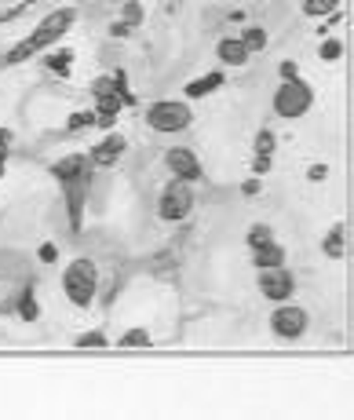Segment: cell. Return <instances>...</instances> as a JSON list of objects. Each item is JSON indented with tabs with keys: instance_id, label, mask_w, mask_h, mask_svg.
<instances>
[{
	"instance_id": "1",
	"label": "cell",
	"mask_w": 354,
	"mask_h": 420,
	"mask_svg": "<svg viewBox=\"0 0 354 420\" xmlns=\"http://www.w3.org/2000/svg\"><path fill=\"white\" fill-rule=\"evenodd\" d=\"M73 18H77V11L73 8H55L44 23H40L23 44H15L11 52H8V62H23V59H30L33 52H48L55 40H62L70 33V26H73Z\"/></svg>"
},
{
	"instance_id": "2",
	"label": "cell",
	"mask_w": 354,
	"mask_h": 420,
	"mask_svg": "<svg viewBox=\"0 0 354 420\" xmlns=\"http://www.w3.org/2000/svg\"><path fill=\"white\" fill-rule=\"evenodd\" d=\"M315 107V88L296 73V77H281V88L274 92V114L278 117H303Z\"/></svg>"
},
{
	"instance_id": "3",
	"label": "cell",
	"mask_w": 354,
	"mask_h": 420,
	"mask_svg": "<svg viewBox=\"0 0 354 420\" xmlns=\"http://www.w3.org/2000/svg\"><path fill=\"white\" fill-rule=\"evenodd\" d=\"M95 285H99V270L92 260H73L62 275V289H66V300L73 307H88L95 300Z\"/></svg>"
},
{
	"instance_id": "4",
	"label": "cell",
	"mask_w": 354,
	"mask_h": 420,
	"mask_svg": "<svg viewBox=\"0 0 354 420\" xmlns=\"http://www.w3.org/2000/svg\"><path fill=\"white\" fill-rule=\"evenodd\" d=\"M147 124L154 132H164V136H176V132H186L194 124V110L179 99H161L147 110Z\"/></svg>"
},
{
	"instance_id": "5",
	"label": "cell",
	"mask_w": 354,
	"mask_h": 420,
	"mask_svg": "<svg viewBox=\"0 0 354 420\" xmlns=\"http://www.w3.org/2000/svg\"><path fill=\"white\" fill-rule=\"evenodd\" d=\"M194 212V186L186 179H172L169 186L161 191V201H157V216L164 223H179Z\"/></svg>"
},
{
	"instance_id": "6",
	"label": "cell",
	"mask_w": 354,
	"mask_h": 420,
	"mask_svg": "<svg viewBox=\"0 0 354 420\" xmlns=\"http://www.w3.org/2000/svg\"><path fill=\"white\" fill-rule=\"evenodd\" d=\"M270 329H274V336H281V340H300L307 332V311L281 300L274 307V314H270Z\"/></svg>"
},
{
	"instance_id": "7",
	"label": "cell",
	"mask_w": 354,
	"mask_h": 420,
	"mask_svg": "<svg viewBox=\"0 0 354 420\" xmlns=\"http://www.w3.org/2000/svg\"><path fill=\"white\" fill-rule=\"evenodd\" d=\"M293 275H288L285 267H267L263 275H260V292L267 300H274V304H281V300H288L293 296Z\"/></svg>"
},
{
	"instance_id": "8",
	"label": "cell",
	"mask_w": 354,
	"mask_h": 420,
	"mask_svg": "<svg viewBox=\"0 0 354 420\" xmlns=\"http://www.w3.org/2000/svg\"><path fill=\"white\" fill-rule=\"evenodd\" d=\"M164 164L172 168L176 179H186V183L201 179V161H197L194 150H186V146H172V150L164 154Z\"/></svg>"
},
{
	"instance_id": "9",
	"label": "cell",
	"mask_w": 354,
	"mask_h": 420,
	"mask_svg": "<svg viewBox=\"0 0 354 420\" xmlns=\"http://www.w3.org/2000/svg\"><path fill=\"white\" fill-rule=\"evenodd\" d=\"M51 176H55L59 183H70V179H88V176H92V161H88V154H66L62 161H55V164H51Z\"/></svg>"
},
{
	"instance_id": "10",
	"label": "cell",
	"mask_w": 354,
	"mask_h": 420,
	"mask_svg": "<svg viewBox=\"0 0 354 420\" xmlns=\"http://www.w3.org/2000/svg\"><path fill=\"white\" fill-rule=\"evenodd\" d=\"M124 146H128V139L114 132V136H106V139H102L95 150L88 154V161H92L95 168H110V164H117V157L124 154Z\"/></svg>"
},
{
	"instance_id": "11",
	"label": "cell",
	"mask_w": 354,
	"mask_h": 420,
	"mask_svg": "<svg viewBox=\"0 0 354 420\" xmlns=\"http://www.w3.org/2000/svg\"><path fill=\"white\" fill-rule=\"evenodd\" d=\"M248 248H252V263H256L260 270H267V267H285V248H281L274 238L256 241V245H248Z\"/></svg>"
},
{
	"instance_id": "12",
	"label": "cell",
	"mask_w": 354,
	"mask_h": 420,
	"mask_svg": "<svg viewBox=\"0 0 354 420\" xmlns=\"http://www.w3.org/2000/svg\"><path fill=\"white\" fill-rule=\"evenodd\" d=\"M270 157H274V132L263 128V132L256 136V154H252V172H256V176L270 172Z\"/></svg>"
},
{
	"instance_id": "13",
	"label": "cell",
	"mask_w": 354,
	"mask_h": 420,
	"mask_svg": "<svg viewBox=\"0 0 354 420\" xmlns=\"http://www.w3.org/2000/svg\"><path fill=\"white\" fill-rule=\"evenodd\" d=\"M216 55L226 62V66H245V62H248V52H245V44H241V37H223L219 48H216Z\"/></svg>"
},
{
	"instance_id": "14",
	"label": "cell",
	"mask_w": 354,
	"mask_h": 420,
	"mask_svg": "<svg viewBox=\"0 0 354 420\" xmlns=\"http://www.w3.org/2000/svg\"><path fill=\"white\" fill-rule=\"evenodd\" d=\"M223 80H226V77H223L219 70H216V73H205L201 80H190V84H186V99H201V95H208V92H216Z\"/></svg>"
},
{
	"instance_id": "15",
	"label": "cell",
	"mask_w": 354,
	"mask_h": 420,
	"mask_svg": "<svg viewBox=\"0 0 354 420\" xmlns=\"http://www.w3.org/2000/svg\"><path fill=\"white\" fill-rule=\"evenodd\" d=\"M343 248H347V230H343V223H336L329 230V238H325V256L329 260H343Z\"/></svg>"
},
{
	"instance_id": "16",
	"label": "cell",
	"mask_w": 354,
	"mask_h": 420,
	"mask_svg": "<svg viewBox=\"0 0 354 420\" xmlns=\"http://www.w3.org/2000/svg\"><path fill=\"white\" fill-rule=\"evenodd\" d=\"M300 8H303L307 18H325V15H332L340 8V0H303Z\"/></svg>"
},
{
	"instance_id": "17",
	"label": "cell",
	"mask_w": 354,
	"mask_h": 420,
	"mask_svg": "<svg viewBox=\"0 0 354 420\" xmlns=\"http://www.w3.org/2000/svg\"><path fill=\"white\" fill-rule=\"evenodd\" d=\"M241 44H245L248 55H252V52H263V48H267V33H263L260 26H248V30L241 33Z\"/></svg>"
},
{
	"instance_id": "18",
	"label": "cell",
	"mask_w": 354,
	"mask_h": 420,
	"mask_svg": "<svg viewBox=\"0 0 354 420\" xmlns=\"http://www.w3.org/2000/svg\"><path fill=\"white\" fill-rule=\"evenodd\" d=\"M70 62H73V52H51L48 55V70L59 73V77H66L70 73Z\"/></svg>"
},
{
	"instance_id": "19",
	"label": "cell",
	"mask_w": 354,
	"mask_h": 420,
	"mask_svg": "<svg viewBox=\"0 0 354 420\" xmlns=\"http://www.w3.org/2000/svg\"><path fill=\"white\" fill-rule=\"evenodd\" d=\"M18 314H23L26 322H37V318H40V307H37V300H33V289L23 292V300H18Z\"/></svg>"
},
{
	"instance_id": "20",
	"label": "cell",
	"mask_w": 354,
	"mask_h": 420,
	"mask_svg": "<svg viewBox=\"0 0 354 420\" xmlns=\"http://www.w3.org/2000/svg\"><path fill=\"white\" fill-rule=\"evenodd\" d=\"M117 344H121V347H147V344H150V332H147V329H128Z\"/></svg>"
},
{
	"instance_id": "21",
	"label": "cell",
	"mask_w": 354,
	"mask_h": 420,
	"mask_svg": "<svg viewBox=\"0 0 354 420\" xmlns=\"http://www.w3.org/2000/svg\"><path fill=\"white\" fill-rule=\"evenodd\" d=\"M106 344V336H102L99 329H92V332H80L77 336V347H102Z\"/></svg>"
},
{
	"instance_id": "22",
	"label": "cell",
	"mask_w": 354,
	"mask_h": 420,
	"mask_svg": "<svg viewBox=\"0 0 354 420\" xmlns=\"http://www.w3.org/2000/svg\"><path fill=\"white\" fill-rule=\"evenodd\" d=\"M325 62H336L340 55H343V44H340V40H325V44H322V52H318Z\"/></svg>"
},
{
	"instance_id": "23",
	"label": "cell",
	"mask_w": 354,
	"mask_h": 420,
	"mask_svg": "<svg viewBox=\"0 0 354 420\" xmlns=\"http://www.w3.org/2000/svg\"><path fill=\"white\" fill-rule=\"evenodd\" d=\"M139 23H142V8H139V4H124V26L132 30V26H139Z\"/></svg>"
},
{
	"instance_id": "24",
	"label": "cell",
	"mask_w": 354,
	"mask_h": 420,
	"mask_svg": "<svg viewBox=\"0 0 354 420\" xmlns=\"http://www.w3.org/2000/svg\"><path fill=\"white\" fill-rule=\"evenodd\" d=\"M267 238H274V234H270V227H267V223H256L252 230H248V245H256V241H267Z\"/></svg>"
},
{
	"instance_id": "25",
	"label": "cell",
	"mask_w": 354,
	"mask_h": 420,
	"mask_svg": "<svg viewBox=\"0 0 354 420\" xmlns=\"http://www.w3.org/2000/svg\"><path fill=\"white\" fill-rule=\"evenodd\" d=\"M88 124H95V114H73L66 128H70V132H77V128H88Z\"/></svg>"
},
{
	"instance_id": "26",
	"label": "cell",
	"mask_w": 354,
	"mask_h": 420,
	"mask_svg": "<svg viewBox=\"0 0 354 420\" xmlns=\"http://www.w3.org/2000/svg\"><path fill=\"white\" fill-rule=\"evenodd\" d=\"M8 146H11V132L0 128V176H4V157H8Z\"/></svg>"
},
{
	"instance_id": "27",
	"label": "cell",
	"mask_w": 354,
	"mask_h": 420,
	"mask_svg": "<svg viewBox=\"0 0 354 420\" xmlns=\"http://www.w3.org/2000/svg\"><path fill=\"white\" fill-rule=\"evenodd\" d=\"M37 256H40V263H55V260H59V248H55V245H40Z\"/></svg>"
},
{
	"instance_id": "28",
	"label": "cell",
	"mask_w": 354,
	"mask_h": 420,
	"mask_svg": "<svg viewBox=\"0 0 354 420\" xmlns=\"http://www.w3.org/2000/svg\"><path fill=\"white\" fill-rule=\"evenodd\" d=\"M241 194H245V198L260 194V176H256V179H245V183H241Z\"/></svg>"
},
{
	"instance_id": "29",
	"label": "cell",
	"mask_w": 354,
	"mask_h": 420,
	"mask_svg": "<svg viewBox=\"0 0 354 420\" xmlns=\"http://www.w3.org/2000/svg\"><path fill=\"white\" fill-rule=\"evenodd\" d=\"M325 176H329V168H325V164H315V168L307 172V179H310V183H315V179H325Z\"/></svg>"
},
{
	"instance_id": "30",
	"label": "cell",
	"mask_w": 354,
	"mask_h": 420,
	"mask_svg": "<svg viewBox=\"0 0 354 420\" xmlns=\"http://www.w3.org/2000/svg\"><path fill=\"white\" fill-rule=\"evenodd\" d=\"M300 70H296V62H281V77H296Z\"/></svg>"
}]
</instances>
